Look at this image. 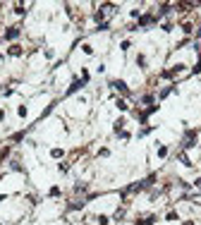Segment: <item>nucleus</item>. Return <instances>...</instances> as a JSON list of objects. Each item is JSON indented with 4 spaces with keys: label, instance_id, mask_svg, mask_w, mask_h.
I'll use <instances>...</instances> for the list:
<instances>
[{
    "label": "nucleus",
    "instance_id": "obj_1",
    "mask_svg": "<svg viewBox=\"0 0 201 225\" xmlns=\"http://www.w3.org/2000/svg\"><path fill=\"white\" fill-rule=\"evenodd\" d=\"M17 36H19V27H10V29L5 31V38H7V41H14Z\"/></svg>",
    "mask_w": 201,
    "mask_h": 225
},
{
    "label": "nucleus",
    "instance_id": "obj_2",
    "mask_svg": "<svg viewBox=\"0 0 201 225\" xmlns=\"http://www.w3.org/2000/svg\"><path fill=\"white\" fill-rule=\"evenodd\" d=\"M7 55H10V58H19V55H22V46H10Z\"/></svg>",
    "mask_w": 201,
    "mask_h": 225
},
{
    "label": "nucleus",
    "instance_id": "obj_3",
    "mask_svg": "<svg viewBox=\"0 0 201 225\" xmlns=\"http://www.w3.org/2000/svg\"><path fill=\"white\" fill-rule=\"evenodd\" d=\"M153 22H156L153 14H144V17H141V24H153Z\"/></svg>",
    "mask_w": 201,
    "mask_h": 225
},
{
    "label": "nucleus",
    "instance_id": "obj_4",
    "mask_svg": "<svg viewBox=\"0 0 201 225\" xmlns=\"http://www.w3.org/2000/svg\"><path fill=\"white\" fill-rule=\"evenodd\" d=\"M50 156H53V158H62V156H65V151H62V149H53V151H50Z\"/></svg>",
    "mask_w": 201,
    "mask_h": 225
},
{
    "label": "nucleus",
    "instance_id": "obj_5",
    "mask_svg": "<svg viewBox=\"0 0 201 225\" xmlns=\"http://www.w3.org/2000/svg\"><path fill=\"white\" fill-rule=\"evenodd\" d=\"M81 50H84V53H86V55H94V48H91V46H89V43H84V46H81Z\"/></svg>",
    "mask_w": 201,
    "mask_h": 225
},
{
    "label": "nucleus",
    "instance_id": "obj_6",
    "mask_svg": "<svg viewBox=\"0 0 201 225\" xmlns=\"http://www.w3.org/2000/svg\"><path fill=\"white\" fill-rule=\"evenodd\" d=\"M48 194H50V196H60V187H58V185L50 187V192H48Z\"/></svg>",
    "mask_w": 201,
    "mask_h": 225
},
{
    "label": "nucleus",
    "instance_id": "obj_7",
    "mask_svg": "<svg viewBox=\"0 0 201 225\" xmlns=\"http://www.w3.org/2000/svg\"><path fill=\"white\" fill-rule=\"evenodd\" d=\"M19 117H27V105H19Z\"/></svg>",
    "mask_w": 201,
    "mask_h": 225
},
{
    "label": "nucleus",
    "instance_id": "obj_8",
    "mask_svg": "<svg viewBox=\"0 0 201 225\" xmlns=\"http://www.w3.org/2000/svg\"><path fill=\"white\" fill-rule=\"evenodd\" d=\"M2 120H5V110L0 108V122H2Z\"/></svg>",
    "mask_w": 201,
    "mask_h": 225
},
{
    "label": "nucleus",
    "instance_id": "obj_9",
    "mask_svg": "<svg viewBox=\"0 0 201 225\" xmlns=\"http://www.w3.org/2000/svg\"><path fill=\"white\" fill-rule=\"evenodd\" d=\"M182 225H194V220H184V223H182Z\"/></svg>",
    "mask_w": 201,
    "mask_h": 225
},
{
    "label": "nucleus",
    "instance_id": "obj_10",
    "mask_svg": "<svg viewBox=\"0 0 201 225\" xmlns=\"http://www.w3.org/2000/svg\"><path fill=\"white\" fill-rule=\"evenodd\" d=\"M0 60H2V53H0Z\"/></svg>",
    "mask_w": 201,
    "mask_h": 225
}]
</instances>
